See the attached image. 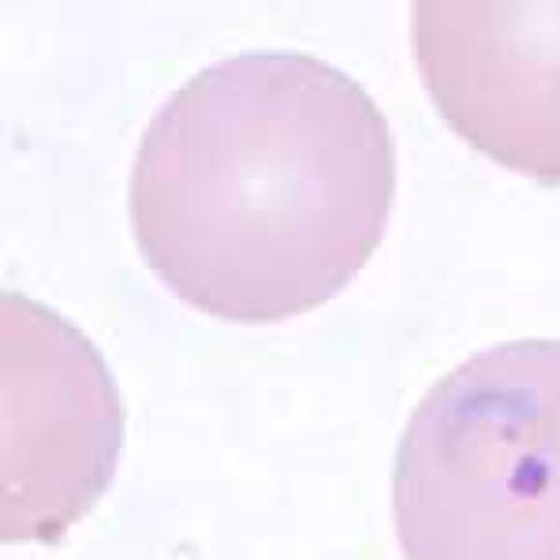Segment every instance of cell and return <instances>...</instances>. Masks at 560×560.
<instances>
[{
	"instance_id": "obj_1",
	"label": "cell",
	"mask_w": 560,
	"mask_h": 560,
	"mask_svg": "<svg viewBox=\"0 0 560 560\" xmlns=\"http://www.w3.org/2000/svg\"><path fill=\"white\" fill-rule=\"evenodd\" d=\"M396 198L385 113L311 52H236L153 113L128 184L161 284L221 322L329 303L382 247Z\"/></svg>"
},
{
	"instance_id": "obj_2",
	"label": "cell",
	"mask_w": 560,
	"mask_h": 560,
	"mask_svg": "<svg viewBox=\"0 0 560 560\" xmlns=\"http://www.w3.org/2000/svg\"><path fill=\"white\" fill-rule=\"evenodd\" d=\"M393 523L404 560H560V340L475 351L422 396Z\"/></svg>"
},
{
	"instance_id": "obj_3",
	"label": "cell",
	"mask_w": 560,
	"mask_h": 560,
	"mask_svg": "<svg viewBox=\"0 0 560 560\" xmlns=\"http://www.w3.org/2000/svg\"><path fill=\"white\" fill-rule=\"evenodd\" d=\"M124 453V400L83 332L0 292V538L52 546L102 501Z\"/></svg>"
},
{
	"instance_id": "obj_4",
	"label": "cell",
	"mask_w": 560,
	"mask_h": 560,
	"mask_svg": "<svg viewBox=\"0 0 560 560\" xmlns=\"http://www.w3.org/2000/svg\"><path fill=\"white\" fill-rule=\"evenodd\" d=\"M411 42L459 139L509 173L560 184V0H419Z\"/></svg>"
}]
</instances>
